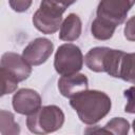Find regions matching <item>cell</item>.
Returning <instances> with one entry per match:
<instances>
[{
	"label": "cell",
	"instance_id": "obj_1",
	"mask_svg": "<svg viewBox=\"0 0 135 135\" xmlns=\"http://www.w3.org/2000/svg\"><path fill=\"white\" fill-rule=\"evenodd\" d=\"M70 104L85 124H95L100 121L110 113L112 107L110 97L97 90L81 91L71 98Z\"/></svg>",
	"mask_w": 135,
	"mask_h": 135
},
{
	"label": "cell",
	"instance_id": "obj_2",
	"mask_svg": "<svg viewBox=\"0 0 135 135\" xmlns=\"http://www.w3.org/2000/svg\"><path fill=\"white\" fill-rule=\"evenodd\" d=\"M64 123L62 110L54 104L41 107L37 112L27 116L26 127L34 134H47L59 130Z\"/></svg>",
	"mask_w": 135,
	"mask_h": 135
},
{
	"label": "cell",
	"instance_id": "obj_3",
	"mask_svg": "<svg viewBox=\"0 0 135 135\" xmlns=\"http://www.w3.org/2000/svg\"><path fill=\"white\" fill-rule=\"evenodd\" d=\"M83 65V55L81 50L73 43L61 44L56 51L54 68L61 76H69L78 73Z\"/></svg>",
	"mask_w": 135,
	"mask_h": 135
},
{
	"label": "cell",
	"instance_id": "obj_4",
	"mask_svg": "<svg viewBox=\"0 0 135 135\" xmlns=\"http://www.w3.org/2000/svg\"><path fill=\"white\" fill-rule=\"evenodd\" d=\"M63 13L56 6L41 0L39 8L33 16V23L41 33L47 35L54 34L61 26Z\"/></svg>",
	"mask_w": 135,
	"mask_h": 135
},
{
	"label": "cell",
	"instance_id": "obj_5",
	"mask_svg": "<svg viewBox=\"0 0 135 135\" xmlns=\"http://www.w3.org/2000/svg\"><path fill=\"white\" fill-rule=\"evenodd\" d=\"M135 0H100L97 6V17L114 23L116 26L123 23Z\"/></svg>",
	"mask_w": 135,
	"mask_h": 135
},
{
	"label": "cell",
	"instance_id": "obj_6",
	"mask_svg": "<svg viewBox=\"0 0 135 135\" xmlns=\"http://www.w3.org/2000/svg\"><path fill=\"white\" fill-rule=\"evenodd\" d=\"M54 51V44L46 38H36L31 41L22 52V57L31 65L44 63Z\"/></svg>",
	"mask_w": 135,
	"mask_h": 135
},
{
	"label": "cell",
	"instance_id": "obj_7",
	"mask_svg": "<svg viewBox=\"0 0 135 135\" xmlns=\"http://www.w3.org/2000/svg\"><path fill=\"white\" fill-rule=\"evenodd\" d=\"M12 104L17 113L28 116L41 108V97L32 89H20L14 94Z\"/></svg>",
	"mask_w": 135,
	"mask_h": 135
},
{
	"label": "cell",
	"instance_id": "obj_8",
	"mask_svg": "<svg viewBox=\"0 0 135 135\" xmlns=\"http://www.w3.org/2000/svg\"><path fill=\"white\" fill-rule=\"evenodd\" d=\"M1 68L5 69L11 75H13L18 81L27 79L32 73L31 64L19 54L7 52L1 57Z\"/></svg>",
	"mask_w": 135,
	"mask_h": 135
},
{
	"label": "cell",
	"instance_id": "obj_9",
	"mask_svg": "<svg viewBox=\"0 0 135 135\" xmlns=\"http://www.w3.org/2000/svg\"><path fill=\"white\" fill-rule=\"evenodd\" d=\"M89 80L84 74L75 73L69 76H62L58 80V90L66 98H72L81 91L88 90Z\"/></svg>",
	"mask_w": 135,
	"mask_h": 135
},
{
	"label": "cell",
	"instance_id": "obj_10",
	"mask_svg": "<svg viewBox=\"0 0 135 135\" xmlns=\"http://www.w3.org/2000/svg\"><path fill=\"white\" fill-rule=\"evenodd\" d=\"M82 23L80 18L76 14H69L63 20L59 31V39L63 41H75L81 35Z\"/></svg>",
	"mask_w": 135,
	"mask_h": 135
},
{
	"label": "cell",
	"instance_id": "obj_11",
	"mask_svg": "<svg viewBox=\"0 0 135 135\" xmlns=\"http://www.w3.org/2000/svg\"><path fill=\"white\" fill-rule=\"evenodd\" d=\"M116 25L112 22H109L104 19L96 17L91 25V32L94 38L98 40H109L113 37Z\"/></svg>",
	"mask_w": 135,
	"mask_h": 135
},
{
	"label": "cell",
	"instance_id": "obj_12",
	"mask_svg": "<svg viewBox=\"0 0 135 135\" xmlns=\"http://www.w3.org/2000/svg\"><path fill=\"white\" fill-rule=\"evenodd\" d=\"M119 78L135 84V53H124L120 62Z\"/></svg>",
	"mask_w": 135,
	"mask_h": 135
},
{
	"label": "cell",
	"instance_id": "obj_13",
	"mask_svg": "<svg viewBox=\"0 0 135 135\" xmlns=\"http://www.w3.org/2000/svg\"><path fill=\"white\" fill-rule=\"evenodd\" d=\"M130 130L129 121L122 117H114L107 124L99 130H92L93 133L101 132V133H111L115 135H127Z\"/></svg>",
	"mask_w": 135,
	"mask_h": 135
},
{
	"label": "cell",
	"instance_id": "obj_14",
	"mask_svg": "<svg viewBox=\"0 0 135 135\" xmlns=\"http://www.w3.org/2000/svg\"><path fill=\"white\" fill-rule=\"evenodd\" d=\"M0 133L2 135H17L20 133V127L15 121L14 114L5 110L0 111Z\"/></svg>",
	"mask_w": 135,
	"mask_h": 135
},
{
	"label": "cell",
	"instance_id": "obj_15",
	"mask_svg": "<svg viewBox=\"0 0 135 135\" xmlns=\"http://www.w3.org/2000/svg\"><path fill=\"white\" fill-rule=\"evenodd\" d=\"M1 79H2V91L1 96L14 93L18 88V80L11 75L5 69L1 68Z\"/></svg>",
	"mask_w": 135,
	"mask_h": 135
},
{
	"label": "cell",
	"instance_id": "obj_16",
	"mask_svg": "<svg viewBox=\"0 0 135 135\" xmlns=\"http://www.w3.org/2000/svg\"><path fill=\"white\" fill-rule=\"evenodd\" d=\"M123 95L127 98V104L124 107L126 113L135 114V86H131L126 90Z\"/></svg>",
	"mask_w": 135,
	"mask_h": 135
},
{
	"label": "cell",
	"instance_id": "obj_17",
	"mask_svg": "<svg viewBox=\"0 0 135 135\" xmlns=\"http://www.w3.org/2000/svg\"><path fill=\"white\" fill-rule=\"evenodd\" d=\"M8 3L13 11L17 13H22L30 8L32 0H8Z\"/></svg>",
	"mask_w": 135,
	"mask_h": 135
},
{
	"label": "cell",
	"instance_id": "obj_18",
	"mask_svg": "<svg viewBox=\"0 0 135 135\" xmlns=\"http://www.w3.org/2000/svg\"><path fill=\"white\" fill-rule=\"evenodd\" d=\"M124 37L129 41H135V16L131 17L124 25Z\"/></svg>",
	"mask_w": 135,
	"mask_h": 135
},
{
	"label": "cell",
	"instance_id": "obj_19",
	"mask_svg": "<svg viewBox=\"0 0 135 135\" xmlns=\"http://www.w3.org/2000/svg\"><path fill=\"white\" fill-rule=\"evenodd\" d=\"M42 1H45L54 6H56L57 8L61 9L62 12H65V9L72 5L73 3H75L77 0H42Z\"/></svg>",
	"mask_w": 135,
	"mask_h": 135
},
{
	"label": "cell",
	"instance_id": "obj_20",
	"mask_svg": "<svg viewBox=\"0 0 135 135\" xmlns=\"http://www.w3.org/2000/svg\"><path fill=\"white\" fill-rule=\"evenodd\" d=\"M132 127H133V131H134V133H135V119L133 120V124H132Z\"/></svg>",
	"mask_w": 135,
	"mask_h": 135
}]
</instances>
